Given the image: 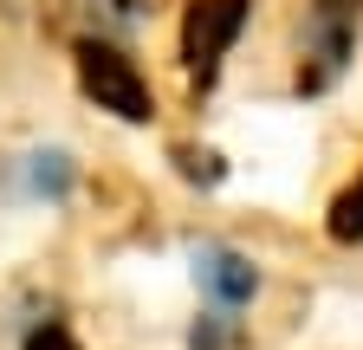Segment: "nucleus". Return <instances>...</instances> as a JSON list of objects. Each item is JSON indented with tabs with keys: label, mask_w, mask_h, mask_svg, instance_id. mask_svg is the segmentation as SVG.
<instances>
[{
	"label": "nucleus",
	"mask_w": 363,
	"mask_h": 350,
	"mask_svg": "<svg viewBox=\"0 0 363 350\" xmlns=\"http://www.w3.org/2000/svg\"><path fill=\"white\" fill-rule=\"evenodd\" d=\"M78 84H84V98L98 104V111H111V117H123V123H150V117H156V98H150L143 72H136L117 46L84 39V46H78Z\"/></svg>",
	"instance_id": "f257e3e1"
},
{
	"label": "nucleus",
	"mask_w": 363,
	"mask_h": 350,
	"mask_svg": "<svg viewBox=\"0 0 363 350\" xmlns=\"http://www.w3.org/2000/svg\"><path fill=\"white\" fill-rule=\"evenodd\" d=\"M247 7H253V0H195V7H189V33H182V52H189V65L201 72V84L220 72L227 46L240 39Z\"/></svg>",
	"instance_id": "f03ea898"
},
{
	"label": "nucleus",
	"mask_w": 363,
	"mask_h": 350,
	"mask_svg": "<svg viewBox=\"0 0 363 350\" xmlns=\"http://www.w3.org/2000/svg\"><path fill=\"white\" fill-rule=\"evenodd\" d=\"M195 279H201V292L220 298V305H247V298L259 292V266H253L247 253H234V247H201V253H195Z\"/></svg>",
	"instance_id": "7ed1b4c3"
},
{
	"label": "nucleus",
	"mask_w": 363,
	"mask_h": 350,
	"mask_svg": "<svg viewBox=\"0 0 363 350\" xmlns=\"http://www.w3.org/2000/svg\"><path fill=\"white\" fill-rule=\"evenodd\" d=\"M331 240H363V182H350L337 201H331Z\"/></svg>",
	"instance_id": "20e7f679"
},
{
	"label": "nucleus",
	"mask_w": 363,
	"mask_h": 350,
	"mask_svg": "<svg viewBox=\"0 0 363 350\" xmlns=\"http://www.w3.org/2000/svg\"><path fill=\"white\" fill-rule=\"evenodd\" d=\"M26 182H33V195H65L72 188V162L65 156H33V169H26Z\"/></svg>",
	"instance_id": "39448f33"
},
{
	"label": "nucleus",
	"mask_w": 363,
	"mask_h": 350,
	"mask_svg": "<svg viewBox=\"0 0 363 350\" xmlns=\"http://www.w3.org/2000/svg\"><path fill=\"white\" fill-rule=\"evenodd\" d=\"M26 350H78V337L65 324H33L26 331Z\"/></svg>",
	"instance_id": "423d86ee"
},
{
	"label": "nucleus",
	"mask_w": 363,
	"mask_h": 350,
	"mask_svg": "<svg viewBox=\"0 0 363 350\" xmlns=\"http://www.w3.org/2000/svg\"><path fill=\"white\" fill-rule=\"evenodd\" d=\"M182 169H189L195 182H220V162L214 156H182Z\"/></svg>",
	"instance_id": "0eeeda50"
},
{
	"label": "nucleus",
	"mask_w": 363,
	"mask_h": 350,
	"mask_svg": "<svg viewBox=\"0 0 363 350\" xmlns=\"http://www.w3.org/2000/svg\"><path fill=\"white\" fill-rule=\"evenodd\" d=\"M117 7H130V0H117Z\"/></svg>",
	"instance_id": "6e6552de"
}]
</instances>
